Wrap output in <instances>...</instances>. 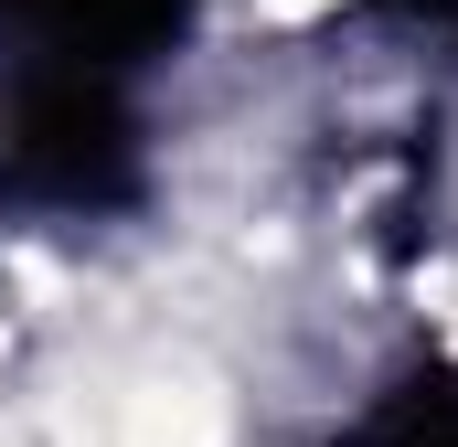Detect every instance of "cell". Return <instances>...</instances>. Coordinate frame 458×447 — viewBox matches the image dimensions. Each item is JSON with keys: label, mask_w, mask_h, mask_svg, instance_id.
I'll return each instance as SVG.
<instances>
[{"label": "cell", "mask_w": 458, "mask_h": 447, "mask_svg": "<svg viewBox=\"0 0 458 447\" xmlns=\"http://www.w3.org/2000/svg\"><path fill=\"white\" fill-rule=\"evenodd\" d=\"M192 0H0V192L107 214L139 181V64L171 54Z\"/></svg>", "instance_id": "obj_1"}, {"label": "cell", "mask_w": 458, "mask_h": 447, "mask_svg": "<svg viewBox=\"0 0 458 447\" xmlns=\"http://www.w3.org/2000/svg\"><path fill=\"white\" fill-rule=\"evenodd\" d=\"M342 447H458V373H405V384H384V394L342 426Z\"/></svg>", "instance_id": "obj_2"}]
</instances>
